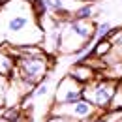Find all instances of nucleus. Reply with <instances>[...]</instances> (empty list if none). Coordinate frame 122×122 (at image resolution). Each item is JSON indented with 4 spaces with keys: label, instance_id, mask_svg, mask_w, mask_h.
<instances>
[{
    "label": "nucleus",
    "instance_id": "6e6552de",
    "mask_svg": "<svg viewBox=\"0 0 122 122\" xmlns=\"http://www.w3.org/2000/svg\"><path fill=\"white\" fill-rule=\"evenodd\" d=\"M111 41V53H117V60H122V30L113 32L111 36H107Z\"/></svg>",
    "mask_w": 122,
    "mask_h": 122
},
{
    "label": "nucleus",
    "instance_id": "9b49d317",
    "mask_svg": "<svg viewBox=\"0 0 122 122\" xmlns=\"http://www.w3.org/2000/svg\"><path fill=\"white\" fill-rule=\"evenodd\" d=\"M8 88H10L8 77H6V75H0V107L6 103V98H8Z\"/></svg>",
    "mask_w": 122,
    "mask_h": 122
},
{
    "label": "nucleus",
    "instance_id": "9d476101",
    "mask_svg": "<svg viewBox=\"0 0 122 122\" xmlns=\"http://www.w3.org/2000/svg\"><path fill=\"white\" fill-rule=\"evenodd\" d=\"M111 32V25L109 23H102V25H96V30H94V40H103L109 36Z\"/></svg>",
    "mask_w": 122,
    "mask_h": 122
},
{
    "label": "nucleus",
    "instance_id": "4468645a",
    "mask_svg": "<svg viewBox=\"0 0 122 122\" xmlns=\"http://www.w3.org/2000/svg\"><path fill=\"white\" fill-rule=\"evenodd\" d=\"M0 122H8V120H6V118H4V117H2V118H0Z\"/></svg>",
    "mask_w": 122,
    "mask_h": 122
},
{
    "label": "nucleus",
    "instance_id": "f8f14e48",
    "mask_svg": "<svg viewBox=\"0 0 122 122\" xmlns=\"http://www.w3.org/2000/svg\"><path fill=\"white\" fill-rule=\"evenodd\" d=\"M47 90H49V86H47L45 83H41V85H40V86L34 90V98H41V96H45Z\"/></svg>",
    "mask_w": 122,
    "mask_h": 122
},
{
    "label": "nucleus",
    "instance_id": "f257e3e1",
    "mask_svg": "<svg viewBox=\"0 0 122 122\" xmlns=\"http://www.w3.org/2000/svg\"><path fill=\"white\" fill-rule=\"evenodd\" d=\"M43 28L30 0H6L0 4V45H40Z\"/></svg>",
    "mask_w": 122,
    "mask_h": 122
},
{
    "label": "nucleus",
    "instance_id": "0eeeda50",
    "mask_svg": "<svg viewBox=\"0 0 122 122\" xmlns=\"http://www.w3.org/2000/svg\"><path fill=\"white\" fill-rule=\"evenodd\" d=\"M94 15V6H92L90 2H83L79 8H77L75 11H73V15L71 19H81V21H88L90 17Z\"/></svg>",
    "mask_w": 122,
    "mask_h": 122
},
{
    "label": "nucleus",
    "instance_id": "423d86ee",
    "mask_svg": "<svg viewBox=\"0 0 122 122\" xmlns=\"http://www.w3.org/2000/svg\"><path fill=\"white\" fill-rule=\"evenodd\" d=\"M13 68H15V60L11 55L8 53H0V75L10 77L13 73Z\"/></svg>",
    "mask_w": 122,
    "mask_h": 122
},
{
    "label": "nucleus",
    "instance_id": "ddd939ff",
    "mask_svg": "<svg viewBox=\"0 0 122 122\" xmlns=\"http://www.w3.org/2000/svg\"><path fill=\"white\" fill-rule=\"evenodd\" d=\"M47 122H77L73 118H68V117H58V115H53Z\"/></svg>",
    "mask_w": 122,
    "mask_h": 122
},
{
    "label": "nucleus",
    "instance_id": "1a4fd4ad",
    "mask_svg": "<svg viewBox=\"0 0 122 122\" xmlns=\"http://www.w3.org/2000/svg\"><path fill=\"white\" fill-rule=\"evenodd\" d=\"M111 41H109V38H103V40H100L96 47H92V53L96 55V56H107L109 53H111Z\"/></svg>",
    "mask_w": 122,
    "mask_h": 122
},
{
    "label": "nucleus",
    "instance_id": "7ed1b4c3",
    "mask_svg": "<svg viewBox=\"0 0 122 122\" xmlns=\"http://www.w3.org/2000/svg\"><path fill=\"white\" fill-rule=\"evenodd\" d=\"M117 90L113 81H90L83 85V100H86L94 107H107L111 103Z\"/></svg>",
    "mask_w": 122,
    "mask_h": 122
},
{
    "label": "nucleus",
    "instance_id": "f03ea898",
    "mask_svg": "<svg viewBox=\"0 0 122 122\" xmlns=\"http://www.w3.org/2000/svg\"><path fill=\"white\" fill-rule=\"evenodd\" d=\"M19 55L15 60L13 73L21 83H25L26 86L38 85L43 77L47 75L49 70V58H47L45 51L38 49V45H28V47H17Z\"/></svg>",
    "mask_w": 122,
    "mask_h": 122
},
{
    "label": "nucleus",
    "instance_id": "20e7f679",
    "mask_svg": "<svg viewBox=\"0 0 122 122\" xmlns=\"http://www.w3.org/2000/svg\"><path fill=\"white\" fill-rule=\"evenodd\" d=\"M83 100V85L77 83L71 75H66L58 83L56 92H55V103L62 105V103H73Z\"/></svg>",
    "mask_w": 122,
    "mask_h": 122
},
{
    "label": "nucleus",
    "instance_id": "39448f33",
    "mask_svg": "<svg viewBox=\"0 0 122 122\" xmlns=\"http://www.w3.org/2000/svg\"><path fill=\"white\" fill-rule=\"evenodd\" d=\"M68 75H71L81 85H86V83H90L92 79H94V71H92L90 66H86V64H77Z\"/></svg>",
    "mask_w": 122,
    "mask_h": 122
}]
</instances>
